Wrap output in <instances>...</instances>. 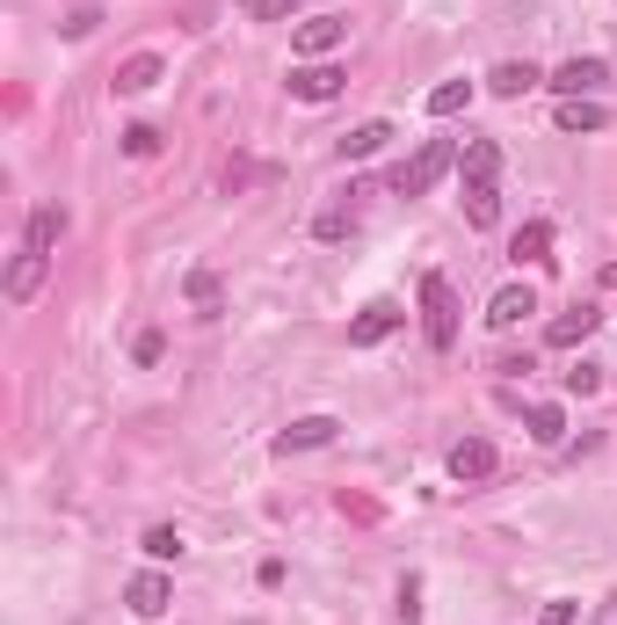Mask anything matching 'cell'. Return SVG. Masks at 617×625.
Here are the masks:
<instances>
[{
  "label": "cell",
  "mask_w": 617,
  "mask_h": 625,
  "mask_svg": "<svg viewBox=\"0 0 617 625\" xmlns=\"http://www.w3.org/2000/svg\"><path fill=\"white\" fill-rule=\"evenodd\" d=\"M451 161H458V145H451V139H428L422 153H414V161H400V168L385 175V182H393V196H428L436 182H444V175H451Z\"/></svg>",
  "instance_id": "6da1fadb"
},
{
  "label": "cell",
  "mask_w": 617,
  "mask_h": 625,
  "mask_svg": "<svg viewBox=\"0 0 617 625\" xmlns=\"http://www.w3.org/2000/svg\"><path fill=\"white\" fill-rule=\"evenodd\" d=\"M422 335H428V349H451L458 342V291L436 269L422 277Z\"/></svg>",
  "instance_id": "7a4b0ae2"
},
{
  "label": "cell",
  "mask_w": 617,
  "mask_h": 625,
  "mask_svg": "<svg viewBox=\"0 0 617 625\" xmlns=\"http://www.w3.org/2000/svg\"><path fill=\"white\" fill-rule=\"evenodd\" d=\"M342 88H349V73L327 66V59H306V66H291V95L312 102V110H320V102H334Z\"/></svg>",
  "instance_id": "3957f363"
},
{
  "label": "cell",
  "mask_w": 617,
  "mask_h": 625,
  "mask_svg": "<svg viewBox=\"0 0 617 625\" xmlns=\"http://www.w3.org/2000/svg\"><path fill=\"white\" fill-rule=\"evenodd\" d=\"M342 37H349V15H312V23L291 29V51L298 59H327V51H342Z\"/></svg>",
  "instance_id": "277c9868"
},
{
  "label": "cell",
  "mask_w": 617,
  "mask_h": 625,
  "mask_svg": "<svg viewBox=\"0 0 617 625\" xmlns=\"http://www.w3.org/2000/svg\"><path fill=\"white\" fill-rule=\"evenodd\" d=\"M334 436H342V422H334V414H298V422H291V430H277V451H327Z\"/></svg>",
  "instance_id": "5b68a950"
},
{
  "label": "cell",
  "mask_w": 617,
  "mask_h": 625,
  "mask_svg": "<svg viewBox=\"0 0 617 625\" xmlns=\"http://www.w3.org/2000/svg\"><path fill=\"white\" fill-rule=\"evenodd\" d=\"M603 80H610V66H603V59H567L545 88H560V102H581V95H595Z\"/></svg>",
  "instance_id": "8992f818"
},
{
  "label": "cell",
  "mask_w": 617,
  "mask_h": 625,
  "mask_svg": "<svg viewBox=\"0 0 617 625\" xmlns=\"http://www.w3.org/2000/svg\"><path fill=\"white\" fill-rule=\"evenodd\" d=\"M400 320H407V312L393 306V298H378V306H363L357 320H349V349H378V342L393 335V328H400Z\"/></svg>",
  "instance_id": "52a82bcc"
},
{
  "label": "cell",
  "mask_w": 617,
  "mask_h": 625,
  "mask_svg": "<svg viewBox=\"0 0 617 625\" xmlns=\"http://www.w3.org/2000/svg\"><path fill=\"white\" fill-rule=\"evenodd\" d=\"M124 603H131L139 618H160L167 603H175V582H167L160 567H145V575H131V589H124Z\"/></svg>",
  "instance_id": "ba28073f"
},
{
  "label": "cell",
  "mask_w": 617,
  "mask_h": 625,
  "mask_svg": "<svg viewBox=\"0 0 617 625\" xmlns=\"http://www.w3.org/2000/svg\"><path fill=\"white\" fill-rule=\"evenodd\" d=\"M487 473H494V444H487V436H458L451 444V481L465 487V481H487Z\"/></svg>",
  "instance_id": "9c48e42d"
},
{
  "label": "cell",
  "mask_w": 617,
  "mask_h": 625,
  "mask_svg": "<svg viewBox=\"0 0 617 625\" xmlns=\"http://www.w3.org/2000/svg\"><path fill=\"white\" fill-rule=\"evenodd\" d=\"M487 88H494L501 102H523V95H530V88H545V73L530 66V59H501V66L487 73Z\"/></svg>",
  "instance_id": "30bf717a"
},
{
  "label": "cell",
  "mask_w": 617,
  "mask_h": 625,
  "mask_svg": "<svg viewBox=\"0 0 617 625\" xmlns=\"http://www.w3.org/2000/svg\"><path fill=\"white\" fill-rule=\"evenodd\" d=\"M44 269H51V255H37V247H23V255L8 263V298H15V306H29V298L44 291Z\"/></svg>",
  "instance_id": "8fae6325"
},
{
  "label": "cell",
  "mask_w": 617,
  "mask_h": 625,
  "mask_svg": "<svg viewBox=\"0 0 617 625\" xmlns=\"http://www.w3.org/2000/svg\"><path fill=\"white\" fill-rule=\"evenodd\" d=\"M538 312V291L530 284H501L494 298H487V328H516V320H530Z\"/></svg>",
  "instance_id": "7c38bea8"
},
{
  "label": "cell",
  "mask_w": 617,
  "mask_h": 625,
  "mask_svg": "<svg viewBox=\"0 0 617 625\" xmlns=\"http://www.w3.org/2000/svg\"><path fill=\"white\" fill-rule=\"evenodd\" d=\"M110 88H117V95H145V88H160V51H131Z\"/></svg>",
  "instance_id": "4fadbf2b"
},
{
  "label": "cell",
  "mask_w": 617,
  "mask_h": 625,
  "mask_svg": "<svg viewBox=\"0 0 617 625\" xmlns=\"http://www.w3.org/2000/svg\"><path fill=\"white\" fill-rule=\"evenodd\" d=\"M595 328H603V312H595V306H574V312H560V320L545 328V342H552V349H574V342H589Z\"/></svg>",
  "instance_id": "5bb4252c"
},
{
  "label": "cell",
  "mask_w": 617,
  "mask_h": 625,
  "mask_svg": "<svg viewBox=\"0 0 617 625\" xmlns=\"http://www.w3.org/2000/svg\"><path fill=\"white\" fill-rule=\"evenodd\" d=\"M509 263H552V218H530L516 241H509Z\"/></svg>",
  "instance_id": "9a60e30c"
},
{
  "label": "cell",
  "mask_w": 617,
  "mask_h": 625,
  "mask_svg": "<svg viewBox=\"0 0 617 625\" xmlns=\"http://www.w3.org/2000/svg\"><path fill=\"white\" fill-rule=\"evenodd\" d=\"M385 145H393V124L371 117V124H357V131L342 139V161H371V153H385Z\"/></svg>",
  "instance_id": "2e32d148"
},
{
  "label": "cell",
  "mask_w": 617,
  "mask_h": 625,
  "mask_svg": "<svg viewBox=\"0 0 617 625\" xmlns=\"http://www.w3.org/2000/svg\"><path fill=\"white\" fill-rule=\"evenodd\" d=\"M560 131H610V110L595 95H581V102H560Z\"/></svg>",
  "instance_id": "e0dca14e"
},
{
  "label": "cell",
  "mask_w": 617,
  "mask_h": 625,
  "mask_svg": "<svg viewBox=\"0 0 617 625\" xmlns=\"http://www.w3.org/2000/svg\"><path fill=\"white\" fill-rule=\"evenodd\" d=\"M59 233H66V212H59V204H37V212H29V241H23V247L51 255V247H59Z\"/></svg>",
  "instance_id": "ac0fdd59"
},
{
  "label": "cell",
  "mask_w": 617,
  "mask_h": 625,
  "mask_svg": "<svg viewBox=\"0 0 617 625\" xmlns=\"http://www.w3.org/2000/svg\"><path fill=\"white\" fill-rule=\"evenodd\" d=\"M465 218H473L479 233L501 218V190H494V182H465Z\"/></svg>",
  "instance_id": "d6986e66"
},
{
  "label": "cell",
  "mask_w": 617,
  "mask_h": 625,
  "mask_svg": "<svg viewBox=\"0 0 617 625\" xmlns=\"http://www.w3.org/2000/svg\"><path fill=\"white\" fill-rule=\"evenodd\" d=\"M494 175H501V145L473 139V145H465V182H494Z\"/></svg>",
  "instance_id": "ffe728a7"
},
{
  "label": "cell",
  "mask_w": 617,
  "mask_h": 625,
  "mask_svg": "<svg viewBox=\"0 0 617 625\" xmlns=\"http://www.w3.org/2000/svg\"><path fill=\"white\" fill-rule=\"evenodd\" d=\"M139 546H145V560H153V567H167V560H182V531H175V524H153Z\"/></svg>",
  "instance_id": "44dd1931"
},
{
  "label": "cell",
  "mask_w": 617,
  "mask_h": 625,
  "mask_svg": "<svg viewBox=\"0 0 617 625\" xmlns=\"http://www.w3.org/2000/svg\"><path fill=\"white\" fill-rule=\"evenodd\" d=\"M473 102V80H444V88H428V117H458Z\"/></svg>",
  "instance_id": "7402d4cb"
},
{
  "label": "cell",
  "mask_w": 617,
  "mask_h": 625,
  "mask_svg": "<svg viewBox=\"0 0 617 625\" xmlns=\"http://www.w3.org/2000/svg\"><path fill=\"white\" fill-rule=\"evenodd\" d=\"M530 436H538V444H560V436H567V414L552 408V400H538V408H530Z\"/></svg>",
  "instance_id": "603a6c76"
},
{
  "label": "cell",
  "mask_w": 617,
  "mask_h": 625,
  "mask_svg": "<svg viewBox=\"0 0 617 625\" xmlns=\"http://www.w3.org/2000/svg\"><path fill=\"white\" fill-rule=\"evenodd\" d=\"M190 306L204 312V320L218 312V277H211V269H190Z\"/></svg>",
  "instance_id": "cb8c5ba5"
},
{
  "label": "cell",
  "mask_w": 617,
  "mask_h": 625,
  "mask_svg": "<svg viewBox=\"0 0 617 625\" xmlns=\"http://www.w3.org/2000/svg\"><path fill=\"white\" fill-rule=\"evenodd\" d=\"M298 8H306V0H240V15H255V23H284Z\"/></svg>",
  "instance_id": "d4e9b609"
},
{
  "label": "cell",
  "mask_w": 617,
  "mask_h": 625,
  "mask_svg": "<svg viewBox=\"0 0 617 625\" xmlns=\"http://www.w3.org/2000/svg\"><path fill=\"white\" fill-rule=\"evenodd\" d=\"M124 153H131V161H153V153H160V131H153V124H131V131H124Z\"/></svg>",
  "instance_id": "484cf974"
},
{
  "label": "cell",
  "mask_w": 617,
  "mask_h": 625,
  "mask_svg": "<svg viewBox=\"0 0 617 625\" xmlns=\"http://www.w3.org/2000/svg\"><path fill=\"white\" fill-rule=\"evenodd\" d=\"M95 23H102V8H73L66 23H59V37H73V44H80V37H95Z\"/></svg>",
  "instance_id": "4316f807"
},
{
  "label": "cell",
  "mask_w": 617,
  "mask_h": 625,
  "mask_svg": "<svg viewBox=\"0 0 617 625\" xmlns=\"http://www.w3.org/2000/svg\"><path fill=\"white\" fill-rule=\"evenodd\" d=\"M595 385H603V371H595V363L581 357V363H574V371H567V393H574V400H589Z\"/></svg>",
  "instance_id": "83f0119b"
},
{
  "label": "cell",
  "mask_w": 617,
  "mask_h": 625,
  "mask_svg": "<svg viewBox=\"0 0 617 625\" xmlns=\"http://www.w3.org/2000/svg\"><path fill=\"white\" fill-rule=\"evenodd\" d=\"M349 226H357V218H349V212H320V218H312V233H320V241H342Z\"/></svg>",
  "instance_id": "f1b7e54d"
},
{
  "label": "cell",
  "mask_w": 617,
  "mask_h": 625,
  "mask_svg": "<svg viewBox=\"0 0 617 625\" xmlns=\"http://www.w3.org/2000/svg\"><path fill=\"white\" fill-rule=\"evenodd\" d=\"M574 611H581V603H574V597H552L545 611H538V625H574Z\"/></svg>",
  "instance_id": "f546056e"
},
{
  "label": "cell",
  "mask_w": 617,
  "mask_h": 625,
  "mask_svg": "<svg viewBox=\"0 0 617 625\" xmlns=\"http://www.w3.org/2000/svg\"><path fill=\"white\" fill-rule=\"evenodd\" d=\"M400 618H407V625L422 618V582H414V575H407V582H400Z\"/></svg>",
  "instance_id": "4dcf8cb0"
},
{
  "label": "cell",
  "mask_w": 617,
  "mask_h": 625,
  "mask_svg": "<svg viewBox=\"0 0 617 625\" xmlns=\"http://www.w3.org/2000/svg\"><path fill=\"white\" fill-rule=\"evenodd\" d=\"M160 349H167V342H160V328H145V335L131 342V357H139V363H160Z\"/></svg>",
  "instance_id": "1f68e13d"
},
{
  "label": "cell",
  "mask_w": 617,
  "mask_h": 625,
  "mask_svg": "<svg viewBox=\"0 0 617 625\" xmlns=\"http://www.w3.org/2000/svg\"><path fill=\"white\" fill-rule=\"evenodd\" d=\"M603 291H617V263H603Z\"/></svg>",
  "instance_id": "d6a6232c"
}]
</instances>
